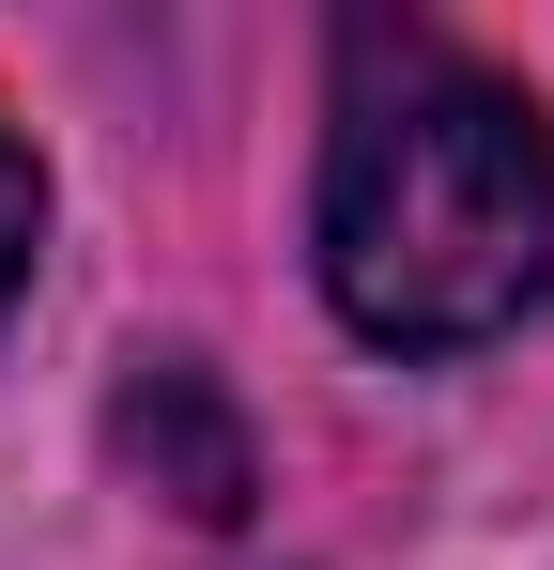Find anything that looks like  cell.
Here are the masks:
<instances>
[{
    "label": "cell",
    "mask_w": 554,
    "mask_h": 570,
    "mask_svg": "<svg viewBox=\"0 0 554 570\" xmlns=\"http://www.w3.org/2000/svg\"><path fill=\"white\" fill-rule=\"evenodd\" d=\"M31 247H47V170H31V139L0 124V308L31 293Z\"/></svg>",
    "instance_id": "7a4b0ae2"
},
{
    "label": "cell",
    "mask_w": 554,
    "mask_h": 570,
    "mask_svg": "<svg viewBox=\"0 0 554 570\" xmlns=\"http://www.w3.org/2000/svg\"><path fill=\"white\" fill-rule=\"evenodd\" d=\"M308 247L339 324L385 355H477L554 278V124L524 78L462 62L432 31H369L324 108Z\"/></svg>",
    "instance_id": "6da1fadb"
}]
</instances>
